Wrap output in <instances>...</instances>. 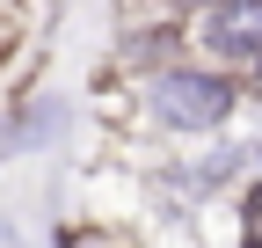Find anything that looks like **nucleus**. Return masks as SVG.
Returning <instances> with one entry per match:
<instances>
[{
	"instance_id": "39448f33",
	"label": "nucleus",
	"mask_w": 262,
	"mask_h": 248,
	"mask_svg": "<svg viewBox=\"0 0 262 248\" xmlns=\"http://www.w3.org/2000/svg\"><path fill=\"white\" fill-rule=\"evenodd\" d=\"M175 8H204V15H211V8H219V0H175Z\"/></svg>"
},
{
	"instance_id": "7ed1b4c3",
	"label": "nucleus",
	"mask_w": 262,
	"mask_h": 248,
	"mask_svg": "<svg viewBox=\"0 0 262 248\" xmlns=\"http://www.w3.org/2000/svg\"><path fill=\"white\" fill-rule=\"evenodd\" d=\"M241 241H248V248H262V182H255L248 204H241Z\"/></svg>"
},
{
	"instance_id": "f257e3e1",
	"label": "nucleus",
	"mask_w": 262,
	"mask_h": 248,
	"mask_svg": "<svg viewBox=\"0 0 262 248\" xmlns=\"http://www.w3.org/2000/svg\"><path fill=\"white\" fill-rule=\"evenodd\" d=\"M146 110L168 132H211V124L233 117V80L204 73V66H168V73L146 80Z\"/></svg>"
},
{
	"instance_id": "423d86ee",
	"label": "nucleus",
	"mask_w": 262,
	"mask_h": 248,
	"mask_svg": "<svg viewBox=\"0 0 262 248\" xmlns=\"http://www.w3.org/2000/svg\"><path fill=\"white\" fill-rule=\"evenodd\" d=\"M8 248H22V241H8Z\"/></svg>"
},
{
	"instance_id": "20e7f679",
	"label": "nucleus",
	"mask_w": 262,
	"mask_h": 248,
	"mask_svg": "<svg viewBox=\"0 0 262 248\" xmlns=\"http://www.w3.org/2000/svg\"><path fill=\"white\" fill-rule=\"evenodd\" d=\"M58 248H117V241H95V234H66Z\"/></svg>"
},
{
	"instance_id": "f03ea898",
	"label": "nucleus",
	"mask_w": 262,
	"mask_h": 248,
	"mask_svg": "<svg viewBox=\"0 0 262 248\" xmlns=\"http://www.w3.org/2000/svg\"><path fill=\"white\" fill-rule=\"evenodd\" d=\"M204 44L219 58H255L262 66V0H219L204 15Z\"/></svg>"
},
{
	"instance_id": "0eeeda50",
	"label": "nucleus",
	"mask_w": 262,
	"mask_h": 248,
	"mask_svg": "<svg viewBox=\"0 0 262 248\" xmlns=\"http://www.w3.org/2000/svg\"><path fill=\"white\" fill-rule=\"evenodd\" d=\"M255 80H262V66H255Z\"/></svg>"
}]
</instances>
